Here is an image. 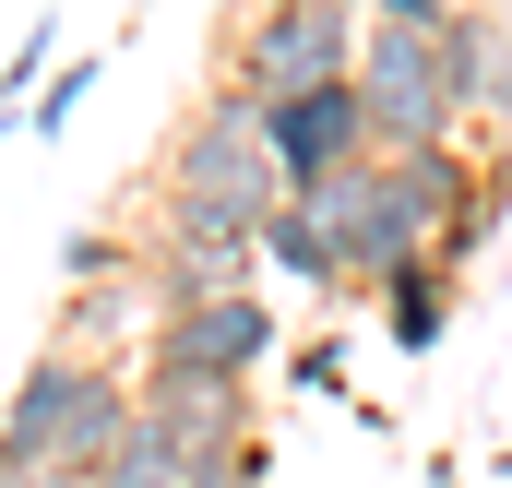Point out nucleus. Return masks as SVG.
Instances as JSON below:
<instances>
[{"instance_id":"f257e3e1","label":"nucleus","mask_w":512,"mask_h":488,"mask_svg":"<svg viewBox=\"0 0 512 488\" xmlns=\"http://www.w3.org/2000/svg\"><path fill=\"white\" fill-rule=\"evenodd\" d=\"M143 215H179V227H239L262 239L274 215H286V167H274V143H262V108L251 96H191L179 131L155 143V179H143Z\"/></svg>"},{"instance_id":"f03ea898","label":"nucleus","mask_w":512,"mask_h":488,"mask_svg":"<svg viewBox=\"0 0 512 488\" xmlns=\"http://www.w3.org/2000/svg\"><path fill=\"white\" fill-rule=\"evenodd\" d=\"M131 429V369L120 358H84V346H48V358L12 381L0 405V465H48V477H96Z\"/></svg>"},{"instance_id":"7ed1b4c3","label":"nucleus","mask_w":512,"mask_h":488,"mask_svg":"<svg viewBox=\"0 0 512 488\" xmlns=\"http://www.w3.org/2000/svg\"><path fill=\"white\" fill-rule=\"evenodd\" d=\"M358 72V12L334 0H227L215 24V96H298V84H346Z\"/></svg>"},{"instance_id":"20e7f679","label":"nucleus","mask_w":512,"mask_h":488,"mask_svg":"<svg viewBox=\"0 0 512 488\" xmlns=\"http://www.w3.org/2000/svg\"><path fill=\"white\" fill-rule=\"evenodd\" d=\"M358 108H370V143L382 155H429V143H465V108H453V72H441V36L417 24H358Z\"/></svg>"},{"instance_id":"39448f33","label":"nucleus","mask_w":512,"mask_h":488,"mask_svg":"<svg viewBox=\"0 0 512 488\" xmlns=\"http://www.w3.org/2000/svg\"><path fill=\"white\" fill-rule=\"evenodd\" d=\"M274 358H286V322H274L262 286L203 298V310H167V322L143 334V369H191V381H262Z\"/></svg>"},{"instance_id":"423d86ee","label":"nucleus","mask_w":512,"mask_h":488,"mask_svg":"<svg viewBox=\"0 0 512 488\" xmlns=\"http://www.w3.org/2000/svg\"><path fill=\"white\" fill-rule=\"evenodd\" d=\"M262 143H274L286 191H322V179H346V167L382 155V143H370V108H358V84H298V96H274V108H262Z\"/></svg>"},{"instance_id":"0eeeda50","label":"nucleus","mask_w":512,"mask_h":488,"mask_svg":"<svg viewBox=\"0 0 512 488\" xmlns=\"http://www.w3.org/2000/svg\"><path fill=\"white\" fill-rule=\"evenodd\" d=\"M239 286H262V239L143 215V298H155V322L167 310H203V298H239Z\"/></svg>"},{"instance_id":"6e6552de","label":"nucleus","mask_w":512,"mask_h":488,"mask_svg":"<svg viewBox=\"0 0 512 488\" xmlns=\"http://www.w3.org/2000/svg\"><path fill=\"white\" fill-rule=\"evenodd\" d=\"M131 405L203 465V453H227V441H251L262 429V381H191V369H131Z\"/></svg>"},{"instance_id":"1a4fd4ad","label":"nucleus","mask_w":512,"mask_h":488,"mask_svg":"<svg viewBox=\"0 0 512 488\" xmlns=\"http://www.w3.org/2000/svg\"><path fill=\"white\" fill-rule=\"evenodd\" d=\"M441 72H453L465 143H512V24H501V0H477V12L441 36Z\"/></svg>"},{"instance_id":"9d476101","label":"nucleus","mask_w":512,"mask_h":488,"mask_svg":"<svg viewBox=\"0 0 512 488\" xmlns=\"http://www.w3.org/2000/svg\"><path fill=\"white\" fill-rule=\"evenodd\" d=\"M370 310H382V334L405 346V358H429V346L453 334V310H465V274H453V262H417V274H393Z\"/></svg>"},{"instance_id":"9b49d317","label":"nucleus","mask_w":512,"mask_h":488,"mask_svg":"<svg viewBox=\"0 0 512 488\" xmlns=\"http://www.w3.org/2000/svg\"><path fill=\"white\" fill-rule=\"evenodd\" d=\"M131 334H155V298H143V274H120V286H72V322H60V346H84V358H131Z\"/></svg>"},{"instance_id":"f8f14e48","label":"nucleus","mask_w":512,"mask_h":488,"mask_svg":"<svg viewBox=\"0 0 512 488\" xmlns=\"http://www.w3.org/2000/svg\"><path fill=\"white\" fill-rule=\"evenodd\" d=\"M179 477H191V453H179V441H167V429H155V417L131 405L120 453H108V465H96V477H84V488H179Z\"/></svg>"},{"instance_id":"ddd939ff","label":"nucleus","mask_w":512,"mask_h":488,"mask_svg":"<svg viewBox=\"0 0 512 488\" xmlns=\"http://www.w3.org/2000/svg\"><path fill=\"white\" fill-rule=\"evenodd\" d=\"M262 274H286V286H310V298H346V274H334V250H322V227L286 203L274 227H262Z\"/></svg>"},{"instance_id":"4468645a","label":"nucleus","mask_w":512,"mask_h":488,"mask_svg":"<svg viewBox=\"0 0 512 488\" xmlns=\"http://www.w3.org/2000/svg\"><path fill=\"white\" fill-rule=\"evenodd\" d=\"M36 72H60V24H48V12H36V24L12 36V60H0V120L36 108Z\"/></svg>"},{"instance_id":"2eb2a0df","label":"nucleus","mask_w":512,"mask_h":488,"mask_svg":"<svg viewBox=\"0 0 512 488\" xmlns=\"http://www.w3.org/2000/svg\"><path fill=\"white\" fill-rule=\"evenodd\" d=\"M96 72H108V60H60V72L36 84V108H24V131H36V143H60V131L84 120V96H96Z\"/></svg>"},{"instance_id":"dca6fc26","label":"nucleus","mask_w":512,"mask_h":488,"mask_svg":"<svg viewBox=\"0 0 512 488\" xmlns=\"http://www.w3.org/2000/svg\"><path fill=\"white\" fill-rule=\"evenodd\" d=\"M274 369H286V393H310V405H346V334H298Z\"/></svg>"},{"instance_id":"f3484780","label":"nucleus","mask_w":512,"mask_h":488,"mask_svg":"<svg viewBox=\"0 0 512 488\" xmlns=\"http://www.w3.org/2000/svg\"><path fill=\"white\" fill-rule=\"evenodd\" d=\"M60 274H72V286H120V274H143V250H131L120 227H84V239L60 250Z\"/></svg>"},{"instance_id":"a211bd4d","label":"nucleus","mask_w":512,"mask_h":488,"mask_svg":"<svg viewBox=\"0 0 512 488\" xmlns=\"http://www.w3.org/2000/svg\"><path fill=\"white\" fill-rule=\"evenodd\" d=\"M179 488H274V441L251 429V441H227V453H203V465H191Z\"/></svg>"},{"instance_id":"6ab92c4d","label":"nucleus","mask_w":512,"mask_h":488,"mask_svg":"<svg viewBox=\"0 0 512 488\" xmlns=\"http://www.w3.org/2000/svg\"><path fill=\"white\" fill-rule=\"evenodd\" d=\"M370 12H382V24H417V36H453L477 0H370Z\"/></svg>"},{"instance_id":"aec40b11","label":"nucleus","mask_w":512,"mask_h":488,"mask_svg":"<svg viewBox=\"0 0 512 488\" xmlns=\"http://www.w3.org/2000/svg\"><path fill=\"white\" fill-rule=\"evenodd\" d=\"M0 488H72V477H48V465H0Z\"/></svg>"},{"instance_id":"412c9836","label":"nucleus","mask_w":512,"mask_h":488,"mask_svg":"<svg viewBox=\"0 0 512 488\" xmlns=\"http://www.w3.org/2000/svg\"><path fill=\"white\" fill-rule=\"evenodd\" d=\"M429 488H465V477H453V465H429Z\"/></svg>"}]
</instances>
